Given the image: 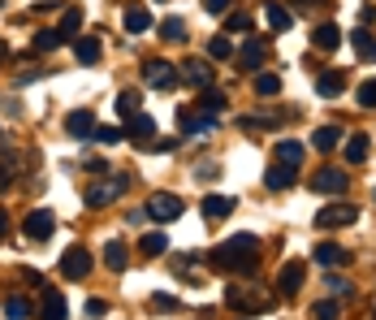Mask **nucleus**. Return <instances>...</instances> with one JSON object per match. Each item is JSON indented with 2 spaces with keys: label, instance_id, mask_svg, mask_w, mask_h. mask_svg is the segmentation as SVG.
Returning <instances> with one entry per match:
<instances>
[{
  "label": "nucleus",
  "instance_id": "obj_40",
  "mask_svg": "<svg viewBox=\"0 0 376 320\" xmlns=\"http://www.w3.org/2000/svg\"><path fill=\"white\" fill-rule=\"evenodd\" d=\"M359 104H363V109H376V78H367L359 87Z\"/></svg>",
  "mask_w": 376,
  "mask_h": 320
},
{
  "label": "nucleus",
  "instance_id": "obj_37",
  "mask_svg": "<svg viewBox=\"0 0 376 320\" xmlns=\"http://www.w3.org/2000/svg\"><path fill=\"white\" fill-rule=\"evenodd\" d=\"M160 35H165V39H186V22L182 18H165V22H160Z\"/></svg>",
  "mask_w": 376,
  "mask_h": 320
},
{
  "label": "nucleus",
  "instance_id": "obj_20",
  "mask_svg": "<svg viewBox=\"0 0 376 320\" xmlns=\"http://www.w3.org/2000/svg\"><path fill=\"white\" fill-rule=\"evenodd\" d=\"M230 208H234L230 195H208V199H203V217H208V221H225Z\"/></svg>",
  "mask_w": 376,
  "mask_h": 320
},
{
  "label": "nucleus",
  "instance_id": "obj_24",
  "mask_svg": "<svg viewBox=\"0 0 376 320\" xmlns=\"http://www.w3.org/2000/svg\"><path fill=\"white\" fill-rule=\"evenodd\" d=\"M367 151H372V139L367 134H350V143H346V160H350V165H363Z\"/></svg>",
  "mask_w": 376,
  "mask_h": 320
},
{
  "label": "nucleus",
  "instance_id": "obj_33",
  "mask_svg": "<svg viewBox=\"0 0 376 320\" xmlns=\"http://www.w3.org/2000/svg\"><path fill=\"white\" fill-rule=\"evenodd\" d=\"M91 143H100V147H113V143H122V126H95Z\"/></svg>",
  "mask_w": 376,
  "mask_h": 320
},
{
  "label": "nucleus",
  "instance_id": "obj_12",
  "mask_svg": "<svg viewBox=\"0 0 376 320\" xmlns=\"http://www.w3.org/2000/svg\"><path fill=\"white\" fill-rule=\"evenodd\" d=\"M65 134H70V139H91V134H95V117H91V109H74V113L65 117Z\"/></svg>",
  "mask_w": 376,
  "mask_h": 320
},
{
  "label": "nucleus",
  "instance_id": "obj_30",
  "mask_svg": "<svg viewBox=\"0 0 376 320\" xmlns=\"http://www.w3.org/2000/svg\"><path fill=\"white\" fill-rule=\"evenodd\" d=\"M78 26H82V9H78V5H70V9L61 14V26H57V31H61V35L70 39V35H74Z\"/></svg>",
  "mask_w": 376,
  "mask_h": 320
},
{
  "label": "nucleus",
  "instance_id": "obj_50",
  "mask_svg": "<svg viewBox=\"0 0 376 320\" xmlns=\"http://www.w3.org/2000/svg\"><path fill=\"white\" fill-rule=\"evenodd\" d=\"M0 57H5V43H0Z\"/></svg>",
  "mask_w": 376,
  "mask_h": 320
},
{
  "label": "nucleus",
  "instance_id": "obj_35",
  "mask_svg": "<svg viewBox=\"0 0 376 320\" xmlns=\"http://www.w3.org/2000/svg\"><path fill=\"white\" fill-rule=\"evenodd\" d=\"M31 311H35V307H31L26 299H18V294H14V299H5V316H9V320H26Z\"/></svg>",
  "mask_w": 376,
  "mask_h": 320
},
{
  "label": "nucleus",
  "instance_id": "obj_28",
  "mask_svg": "<svg viewBox=\"0 0 376 320\" xmlns=\"http://www.w3.org/2000/svg\"><path fill=\"white\" fill-rule=\"evenodd\" d=\"M126 134H130V139H134V134H139V139H151V134H156V122H151L147 113H134V117L126 122Z\"/></svg>",
  "mask_w": 376,
  "mask_h": 320
},
{
  "label": "nucleus",
  "instance_id": "obj_4",
  "mask_svg": "<svg viewBox=\"0 0 376 320\" xmlns=\"http://www.w3.org/2000/svg\"><path fill=\"white\" fill-rule=\"evenodd\" d=\"M230 307H238V311H247V316H255V311H268V294L259 290V286H230Z\"/></svg>",
  "mask_w": 376,
  "mask_h": 320
},
{
  "label": "nucleus",
  "instance_id": "obj_2",
  "mask_svg": "<svg viewBox=\"0 0 376 320\" xmlns=\"http://www.w3.org/2000/svg\"><path fill=\"white\" fill-rule=\"evenodd\" d=\"M143 82H147V87H156V91H173V87L182 82V74H178V65L151 57V61L143 65Z\"/></svg>",
  "mask_w": 376,
  "mask_h": 320
},
{
  "label": "nucleus",
  "instance_id": "obj_3",
  "mask_svg": "<svg viewBox=\"0 0 376 320\" xmlns=\"http://www.w3.org/2000/svg\"><path fill=\"white\" fill-rule=\"evenodd\" d=\"M126 186H130V178H126V174H113V178H104V182H95V186L87 191V203H91V208H104V203L122 199Z\"/></svg>",
  "mask_w": 376,
  "mask_h": 320
},
{
  "label": "nucleus",
  "instance_id": "obj_1",
  "mask_svg": "<svg viewBox=\"0 0 376 320\" xmlns=\"http://www.w3.org/2000/svg\"><path fill=\"white\" fill-rule=\"evenodd\" d=\"M255 251H259L255 234H234V238H225L217 251H212V264H217V269H242V273H251L255 269Z\"/></svg>",
  "mask_w": 376,
  "mask_h": 320
},
{
  "label": "nucleus",
  "instance_id": "obj_18",
  "mask_svg": "<svg viewBox=\"0 0 376 320\" xmlns=\"http://www.w3.org/2000/svg\"><path fill=\"white\" fill-rule=\"evenodd\" d=\"M311 43H316V48H320V52H333V48H338V43H342V31H338V26H333V22H320V26H316V31H311Z\"/></svg>",
  "mask_w": 376,
  "mask_h": 320
},
{
  "label": "nucleus",
  "instance_id": "obj_5",
  "mask_svg": "<svg viewBox=\"0 0 376 320\" xmlns=\"http://www.w3.org/2000/svg\"><path fill=\"white\" fill-rule=\"evenodd\" d=\"M359 221V208L355 203H329L316 212V225L320 230H342V225H355Z\"/></svg>",
  "mask_w": 376,
  "mask_h": 320
},
{
  "label": "nucleus",
  "instance_id": "obj_32",
  "mask_svg": "<svg viewBox=\"0 0 376 320\" xmlns=\"http://www.w3.org/2000/svg\"><path fill=\"white\" fill-rule=\"evenodd\" d=\"M139 104H143V100H139V91H122V95H117V113L130 122V117L139 113Z\"/></svg>",
  "mask_w": 376,
  "mask_h": 320
},
{
  "label": "nucleus",
  "instance_id": "obj_31",
  "mask_svg": "<svg viewBox=\"0 0 376 320\" xmlns=\"http://www.w3.org/2000/svg\"><path fill=\"white\" fill-rule=\"evenodd\" d=\"M208 57H212V61H230V57H234V43H230L225 35H217V39L208 43Z\"/></svg>",
  "mask_w": 376,
  "mask_h": 320
},
{
  "label": "nucleus",
  "instance_id": "obj_38",
  "mask_svg": "<svg viewBox=\"0 0 376 320\" xmlns=\"http://www.w3.org/2000/svg\"><path fill=\"white\" fill-rule=\"evenodd\" d=\"M139 247H143V255H165V247H169V238H165V234H147V238H143Z\"/></svg>",
  "mask_w": 376,
  "mask_h": 320
},
{
  "label": "nucleus",
  "instance_id": "obj_7",
  "mask_svg": "<svg viewBox=\"0 0 376 320\" xmlns=\"http://www.w3.org/2000/svg\"><path fill=\"white\" fill-rule=\"evenodd\" d=\"M147 217H156V221H178L182 217V199L169 195V191H156L147 199Z\"/></svg>",
  "mask_w": 376,
  "mask_h": 320
},
{
  "label": "nucleus",
  "instance_id": "obj_49",
  "mask_svg": "<svg viewBox=\"0 0 376 320\" xmlns=\"http://www.w3.org/2000/svg\"><path fill=\"white\" fill-rule=\"evenodd\" d=\"M9 234V217H5V212H0V238H5Z\"/></svg>",
  "mask_w": 376,
  "mask_h": 320
},
{
  "label": "nucleus",
  "instance_id": "obj_42",
  "mask_svg": "<svg viewBox=\"0 0 376 320\" xmlns=\"http://www.w3.org/2000/svg\"><path fill=\"white\" fill-rule=\"evenodd\" d=\"M316 320H338V307L325 299V303H316Z\"/></svg>",
  "mask_w": 376,
  "mask_h": 320
},
{
  "label": "nucleus",
  "instance_id": "obj_47",
  "mask_svg": "<svg viewBox=\"0 0 376 320\" xmlns=\"http://www.w3.org/2000/svg\"><path fill=\"white\" fill-rule=\"evenodd\" d=\"M9 182H14V174H9V165H0V191H9Z\"/></svg>",
  "mask_w": 376,
  "mask_h": 320
},
{
  "label": "nucleus",
  "instance_id": "obj_16",
  "mask_svg": "<svg viewBox=\"0 0 376 320\" xmlns=\"http://www.w3.org/2000/svg\"><path fill=\"white\" fill-rule=\"evenodd\" d=\"M316 91H320V95H325V100H333V95H342V91H346V74H342V70H325V74H320V78H316Z\"/></svg>",
  "mask_w": 376,
  "mask_h": 320
},
{
  "label": "nucleus",
  "instance_id": "obj_13",
  "mask_svg": "<svg viewBox=\"0 0 376 320\" xmlns=\"http://www.w3.org/2000/svg\"><path fill=\"white\" fill-rule=\"evenodd\" d=\"M100 52H104V43H100L95 35H78V39H74V57H78V65H95V61H100Z\"/></svg>",
  "mask_w": 376,
  "mask_h": 320
},
{
  "label": "nucleus",
  "instance_id": "obj_44",
  "mask_svg": "<svg viewBox=\"0 0 376 320\" xmlns=\"http://www.w3.org/2000/svg\"><path fill=\"white\" fill-rule=\"evenodd\" d=\"M87 311H91V316H95V320H100V316H104V311H109V303H104V299H87Z\"/></svg>",
  "mask_w": 376,
  "mask_h": 320
},
{
  "label": "nucleus",
  "instance_id": "obj_15",
  "mask_svg": "<svg viewBox=\"0 0 376 320\" xmlns=\"http://www.w3.org/2000/svg\"><path fill=\"white\" fill-rule=\"evenodd\" d=\"M65 316H70L65 294H61V290H52V286H43V320H65Z\"/></svg>",
  "mask_w": 376,
  "mask_h": 320
},
{
  "label": "nucleus",
  "instance_id": "obj_36",
  "mask_svg": "<svg viewBox=\"0 0 376 320\" xmlns=\"http://www.w3.org/2000/svg\"><path fill=\"white\" fill-rule=\"evenodd\" d=\"M61 43H65L61 31H39V35H35V48H39V52H52V48H61Z\"/></svg>",
  "mask_w": 376,
  "mask_h": 320
},
{
  "label": "nucleus",
  "instance_id": "obj_11",
  "mask_svg": "<svg viewBox=\"0 0 376 320\" xmlns=\"http://www.w3.org/2000/svg\"><path fill=\"white\" fill-rule=\"evenodd\" d=\"M264 57H268V43H264L259 35H251V39L242 43V52H238V65H242V70H259Z\"/></svg>",
  "mask_w": 376,
  "mask_h": 320
},
{
  "label": "nucleus",
  "instance_id": "obj_8",
  "mask_svg": "<svg viewBox=\"0 0 376 320\" xmlns=\"http://www.w3.org/2000/svg\"><path fill=\"white\" fill-rule=\"evenodd\" d=\"M52 230H57V217H52V208H31V217H26L22 234L35 238V242H43V238H52Z\"/></svg>",
  "mask_w": 376,
  "mask_h": 320
},
{
  "label": "nucleus",
  "instance_id": "obj_48",
  "mask_svg": "<svg viewBox=\"0 0 376 320\" xmlns=\"http://www.w3.org/2000/svg\"><path fill=\"white\" fill-rule=\"evenodd\" d=\"M299 5H303V9H325L329 0H299Z\"/></svg>",
  "mask_w": 376,
  "mask_h": 320
},
{
  "label": "nucleus",
  "instance_id": "obj_6",
  "mask_svg": "<svg viewBox=\"0 0 376 320\" xmlns=\"http://www.w3.org/2000/svg\"><path fill=\"white\" fill-rule=\"evenodd\" d=\"M91 273V251L87 247H70L65 255H61V277L65 282H82Z\"/></svg>",
  "mask_w": 376,
  "mask_h": 320
},
{
  "label": "nucleus",
  "instance_id": "obj_22",
  "mask_svg": "<svg viewBox=\"0 0 376 320\" xmlns=\"http://www.w3.org/2000/svg\"><path fill=\"white\" fill-rule=\"evenodd\" d=\"M316 264H325V269H338V264H346V251L338 242H320L316 247Z\"/></svg>",
  "mask_w": 376,
  "mask_h": 320
},
{
  "label": "nucleus",
  "instance_id": "obj_34",
  "mask_svg": "<svg viewBox=\"0 0 376 320\" xmlns=\"http://www.w3.org/2000/svg\"><path fill=\"white\" fill-rule=\"evenodd\" d=\"M212 130H217V117H212V113H208V117L199 113V117L186 122V134H190V139H195V134H212Z\"/></svg>",
  "mask_w": 376,
  "mask_h": 320
},
{
  "label": "nucleus",
  "instance_id": "obj_39",
  "mask_svg": "<svg viewBox=\"0 0 376 320\" xmlns=\"http://www.w3.org/2000/svg\"><path fill=\"white\" fill-rule=\"evenodd\" d=\"M255 91H259V95H277V91H281V78H277V74H259V78H255Z\"/></svg>",
  "mask_w": 376,
  "mask_h": 320
},
{
  "label": "nucleus",
  "instance_id": "obj_19",
  "mask_svg": "<svg viewBox=\"0 0 376 320\" xmlns=\"http://www.w3.org/2000/svg\"><path fill=\"white\" fill-rule=\"evenodd\" d=\"M264 186H268V191H286V186H294V165H281V160H277V165L264 174Z\"/></svg>",
  "mask_w": 376,
  "mask_h": 320
},
{
  "label": "nucleus",
  "instance_id": "obj_45",
  "mask_svg": "<svg viewBox=\"0 0 376 320\" xmlns=\"http://www.w3.org/2000/svg\"><path fill=\"white\" fill-rule=\"evenodd\" d=\"M203 9H208V14H225L230 0H203Z\"/></svg>",
  "mask_w": 376,
  "mask_h": 320
},
{
  "label": "nucleus",
  "instance_id": "obj_14",
  "mask_svg": "<svg viewBox=\"0 0 376 320\" xmlns=\"http://www.w3.org/2000/svg\"><path fill=\"white\" fill-rule=\"evenodd\" d=\"M182 78H186L190 87H199V91H203V87H212V65H208L203 57H195V61H186V65H182Z\"/></svg>",
  "mask_w": 376,
  "mask_h": 320
},
{
  "label": "nucleus",
  "instance_id": "obj_21",
  "mask_svg": "<svg viewBox=\"0 0 376 320\" xmlns=\"http://www.w3.org/2000/svg\"><path fill=\"white\" fill-rule=\"evenodd\" d=\"M104 264H109L113 273H122L126 264H130V251H126V242H104Z\"/></svg>",
  "mask_w": 376,
  "mask_h": 320
},
{
  "label": "nucleus",
  "instance_id": "obj_43",
  "mask_svg": "<svg viewBox=\"0 0 376 320\" xmlns=\"http://www.w3.org/2000/svg\"><path fill=\"white\" fill-rule=\"evenodd\" d=\"M329 290H333V294H350V290H355V286H350V282H346V277H329Z\"/></svg>",
  "mask_w": 376,
  "mask_h": 320
},
{
  "label": "nucleus",
  "instance_id": "obj_29",
  "mask_svg": "<svg viewBox=\"0 0 376 320\" xmlns=\"http://www.w3.org/2000/svg\"><path fill=\"white\" fill-rule=\"evenodd\" d=\"M221 109H225V95H221V91H203V95H199V113H212V117H217Z\"/></svg>",
  "mask_w": 376,
  "mask_h": 320
},
{
  "label": "nucleus",
  "instance_id": "obj_23",
  "mask_svg": "<svg viewBox=\"0 0 376 320\" xmlns=\"http://www.w3.org/2000/svg\"><path fill=\"white\" fill-rule=\"evenodd\" d=\"M338 143H342V130H338V126H320V130L311 134V147H316V151H333Z\"/></svg>",
  "mask_w": 376,
  "mask_h": 320
},
{
  "label": "nucleus",
  "instance_id": "obj_27",
  "mask_svg": "<svg viewBox=\"0 0 376 320\" xmlns=\"http://www.w3.org/2000/svg\"><path fill=\"white\" fill-rule=\"evenodd\" d=\"M147 26H151V14H147L143 5H130V9H126V31L139 35V31H147Z\"/></svg>",
  "mask_w": 376,
  "mask_h": 320
},
{
  "label": "nucleus",
  "instance_id": "obj_46",
  "mask_svg": "<svg viewBox=\"0 0 376 320\" xmlns=\"http://www.w3.org/2000/svg\"><path fill=\"white\" fill-rule=\"evenodd\" d=\"M126 221H130V225H143V221H147V212H143V208H134V212H126Z\"/></svg>",
  "mask_w": 376,
  "mask_h": 320
},
{
  "label": "nucleus",
  "instance_id": "obj_9",
  "mask_svg": "<svg viewBox=\"0 0 376 320\" xmlns=\"http://www.w3.org/2000/svg\"><path fill=\"white\" fill-rule=\"evenodd\" d=\"M311 191H320V195H342V191H346V174L333 169V165H329V169H320V174L311 178Z\"/></svg>",
  "mask_w": 376,
  "mask_h": 320
},
{
  "label": "nucleus",
  "instance_id": "obj_10",
  "mask_svg": "<svg viewBox=\"0 0 376 320\" xmlns=\"http://www.w3.org/2000/svg\"><path fill=\"white\" fill-rule=\"evenodd\" d=\"M303 277H307V264L303 260H290L286 269H281V277H277V290L281 294H299L303 290Z\"/></svg>",
  "mask_w": 376,
  "mask_h": 320
},
{
  "label": "nucleus",
  "instance_id": "obj_25",
  "mask_svg": "<svg viewBox=\"0 0 376 320\" xmlns=\"http://www.w3.org/2000/svg\"><path fill=\"white\" fill-rule=\"evenodd\" d=\"M303 156H307L303 143H294V139H281V143H277V160H281V165H299Z\"/></svg>",
  "mask_w": 376,
  "mask_h": 320
},
{
  "label": "nucleus",
  "instance_id": "obj_41",
  "mask_svg": "<svg viewBox=\"0 0 376 320\" xmlns=\"http://www.w3.org/2000/svg\"><path fill=\"white\" fill-rule=\"evenodd\" d=\"M225 26H230L234 35H238V31L247 35V31H251V18H247V14H230V22H225Z\"/></svg>",
  "mask_w": 376,
  "mask_h": 320
},
{
  "label": "nucleus",
  "instance_id": "obj_26",
  "mask_svg": "<svg viewBox=\"0 0 376 320\" xmlns=\"http://www.w3.org/2000/svg\"><path fill=\"white\" fill-rule=\"evenodd\" d=\"M264 22L273 26V31H290V9H281V5H273V0H268V9H264Z\"/></svg>",
  "mask_w": 376,
  "mask_h": 320
},
{
  "label": "nucleus",
  "instance_id": "obj_17",
  "mask_svg": "<svg viewBox=\"0 0 376 320\" xmlns=\"http://www.w3.org/2000/svg\"><path fill=\"white\" fill-rule=\"evenodd\" d=\"M350 48H355L359 61H376V35H372L367 26H359V31L350 35Z\"/></svg>",
  "mask_w": 376,
  "mask_h": 320
}]
</instances>
